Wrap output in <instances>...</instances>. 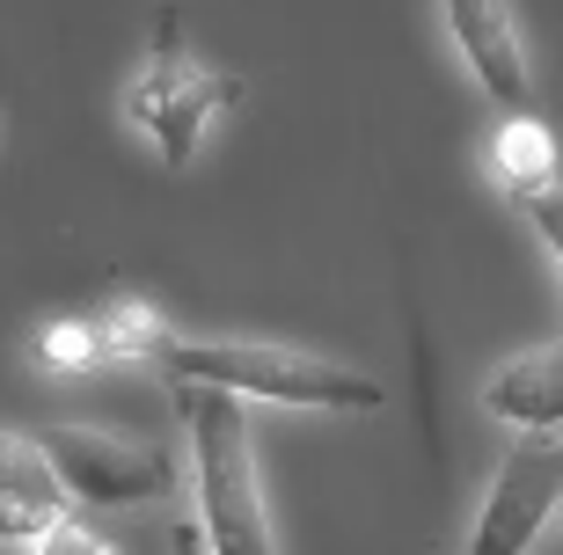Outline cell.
I'll return each instance as SVG.
<instances>
[{"instance_id":"6da1fadb","label":"cell","mask_w":563,"mask_h":555,"mask_svg":"<svg viewBox=\"0 0 563 555\" xmlns=\"http://www.w3.org/2000/svg\"><path fill=\"white\" fill-rule=\"evenodd\" d=\"M162 373L176 388H220V395H256V402H292V410H380L388 388L358 366L314 358L292 344H176L162 351Z\"/></svg>"},{"instance_id":"7a4b0ae2","label":"cell","mask_w":563,"mask_h":555,"mask_svg":"<svg viewBox=\"0 0 563 555\" xmlns=\"http://www.w3.org/2000/svg\"><path fill=\"white\" fill-rule=\"evenodd\" d=\"M176 410L190 424V475L206 504V548L212 555H278L272 519H264V482H256V446L242 424V402L220 388H184Z\"/></svg>"},{"instance_id":"3957f363","label":"cell","mask_w":563,"mask_h":555,"mask_svg":"<svg viewBox=\"0 0 563 555\" xmlns=\"http://www.w3.org/2000/svg\"><path fill=\"white\" fill-rule=\"evenodd\" d=\"M228 103H242V74H212V66L190 59L184 44V8L162 0L154 8V44H146L140 81L125 88V118L140 124L146 140L162 146L168 168H184L206 140V124L220 118Z\"/></svg>"},{"instance_id":"277c9868","label":"cell","mask_w":563,"mask_h":555,"mask_svg":"<svg viewBox=\"0 0 563 555\" xmlns=\"http://www.w3.org/2000/svg\"><path fill=\"white\" fill-rule=\"evenodd\" d=\"M37 446L52 453L66 497L96 504V512L168 504V497L184 490V460L168 446H146V439H118V432H96V424H44Z\"/></svg>"},{"instance_id":"5b68a950","label":"cell","mask_w":563,"mask_h":555,"mask_svg":"<svg viewBox=\"0 0 563 555\" xmlns=\"http://www.w3.org/2000/svg\"><path fill=\"white\" fill-rule=\"evenodd\" d=\"M556 512H563V432H520V446L505 453L498 482L476 512L468 555H527Z\"/></svg>"},{"instance_id":"8992f818","label":"cell","mask_w":563,"mask_h":555,"mask_svg":"<svg viewBox=\"0 0 563 555\" xmlns=\"http://www.w3.org/2000/svg\"><path fill=\"white\" fill-rule=\"evenodd\" d=\"M439 8H446V30H454L461 59H468V74H476L483 96L505 103V118L527 110L534 74H527V37H520L512 0H439Z\"/></svg>"},{"instance_id":"52a82bcc","label":"cell","mask_w":563,"mask_h":555,"mask_svg":"<svg viewBox=\"0 0 563 555\" xmlns=\"http://www.w3.org/2000/svg\"><path fill=\"white\" fill-rule=\"evenodd\" d=\"M66 512H74V497H66L59 468H52V453L37 439L0 432V541L8 548H22V541L37 548Z\"/></svg>"},{"instance_id":"ba28073f","label":"cell","mask_w":563,"mask_h":555,"mask_svg":"<svg viewBox=\"0 0 563 555\" xmlns=\"http://www.w3.org/2000/svg\"><path fill=\"white\" fill-rule=\"evenodd\" d=\"M483 410L520 432H563V344H534L483 380Z\"/></svg>"},{"instance_id":"9c48e42d","label":"cell","mask_w":563,"mask_h":555,"mask_svg":"<svg viewBox=\"0 0 563 555\" xmlns=\"http://www.w3.org/2000/svg\"><path fill=\"white\" fill-rule=\"evenodd\" d=\"M490 168H498V190L520 206L534 190L563 184V162H556V132H549L534 110H512V118L490 132Z\"/></svg>"},{"instance_id":"30bf717a","label":"cell","mask_w":563,"mask_h":555,"mask_svg":"<svg viewBox=\"0 0 563 555\" xmlns=\"http://www.w3.org/2000/svg\"><path fill=\"white\" fill-rule=\"evenodd\" d=\"M96 336H103V366H118V358H132V366H140V358L162 366V351L176 344V330H168L146 300H110V308L96 314Z\"/></svg>"},{"instance_id":"8fae6325","label":"cell","mask_w":563,"mask_h":555,"mask_svg":"<svg viewBox=\"0 0 563 555\" xmlns=\"http://www.w3.org/2000/svg\"><path fill=\"white\" fill-rule=\"evenodd\" d=\"M30 366L52 373V380L96 373L103 366V336H96V322H81V314H59V322H44V330L30 336Z\"/></svg>"},{"instance_id":"7c38bea8","label":"cell","mask_w":563,"mask_h":555,"mask_svg":"<svg viewBox=\"0 0 563 555\" xmlns=\"http://www.w3.org/2000/svg\"><path fill=\"white\" fill-rule=\"evenodd\" d=\"M520 212L534 220V234L556 248V264H563V184H549V190H534V198H520Z\"/></svg>"},{"instance_id":"4fadbf2b","label":"cell","mask_w":563,"mask_h":555,"mask_svg":"<svg viewBox=\"0 0 563 555\" xmlns=\"http://www.w3.org/2000/svg\"><path fill=\"white\" fill-rule=\"evenodd\" d=\"M37 555H118V548H110L103 534H88L81 519H59V526L37 541Z\"/></svg>"},{"instance_id":"5bb4252c","label":"cell","mask_w":563,"mask_h":555,"mask_svg":"<svg viewBox=\"0 0 563 555\" xmlns=\"http://www.w3.org/2000/svg\"><path fill=\"white\" fill-rule=\"evenodd\" d=\"M168 555H212V548H206V526L176 519V526H168Z\"/></svg>"}]
</instances>
